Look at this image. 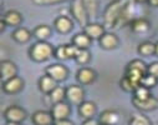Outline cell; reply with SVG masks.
Returning <instances> with one entry per match:
<instances>
[{"mask_svg": "<svg viewBox=\"0 0 158 125\" xmlns=\"http://www.w3.org/2000/svg\"><path fill=\"white\" fill-rule=\"evenodd\" d=\"M72 44L78 49H87L91 45V39L85 33H80L73 36Z\"/></svg>", "mask_w": 158, "mask_h": 125, "instance_id": "44dd1931", "label": "cell"}, {"mask_svg": "<svg viewBox=\"0 0 158 125\" xmlns=\"http://www.w3.org/2000/svg\"><path fill=\"white\" fill-rule=\"evenodd\" d=\"M34 35L39 41H45L51 35V29L48 25H39L34 30Z\"/></svg>", "mask_w": 158, "mask_h": 125, "instance_id": "7402d4cb", "label": "cell"}, {"mask_svg": "<svg viewBox=\"0 0 158 125\" xmlns=\"http://www.w3.org/2000/svg\"><path fill=\"white\" fill-rule=\"evenodd\" d=\"M13 38L18 43H26L31 38V33L26 29V28H18L14 33H13Z\"/></svg>", "mask_w": 158, "mask_h": 125, "instance_id": "603a6c76", "label": "cell"}, {"mask_svg": "<svg viewBox=\"0 0 158 125\" xmlns=\"http://www.w3.org/2000/svg\"><path fill=\"white\" fill-rule=\"evenodd\" d=\"M4 23L6 25H10V26H19L23 21V16L19 11L16 10H10L8 11L5 15H4Z\"/></svg>", "mask_w": 158, "mask_h": 125, "instance_id": "ffe728a7", "label": "cell"}, {"mask_svg": "<svg viewBox=\"0 0 158 125\" xmlns=\"http://www.w3.org/2000/svg\"><path fill=\"white\" fill-rule=\"evenodd\" d=\"M138 53L144 56H152L156 54V44L152 41H143L138 45Z\"/></svg>", "mask_w": 158, "mask_h": 125, "instance_id": "cb8c5ba5", "label": "cell"}, {"mask_svg": "<svg viewBox=\"0 0 158 125\" xmlns=\"http://www.w3.org/2000/svg\"><path fill=\"white\" fill-rule=\"evenodd\" d=\"M131 2V0H113L112 3L106 8L103 13V21L107 28H113L116 26L118 19L121 18L126 5Z\"/></svg>", "mask_w": 158, "mask_h": 125, "instance_id": "6da1fadb", "label": "cell"}, {"mask_svg": "<svg viewBox=\"0 0 158 125\" xmlns=\"http://www.w3.org/2000/svg\"><path fill=\"white\" fill-rule=\"evenodd\" d=\"M157 125H158V124H157Z\"/></svg>", "mask_w": 158, "mask_h": 125, "instance_id": "f6af8a7d", "label": "cell"}, {"mask_svg": "<svg viewBox=\"0 0 158 125\" xmlns=\"http://www.w3.org/2000/svg\"><path fill=\"white\" fill-rule=\"evenodd\" d=\"M151 7H158V0H148Z\"/></svg>", "mask_w": 158, "mask_h": 125, "instance_id": "f35d334b", "label": "cell"}, {"mask_svg": "<svg viewBox=\"0 0 158 125\" xmlns=\"http://www.w3.org/2000/svg\"><path fill=\"white\" fill-rule=\"evenodd\" d=\"M96 104L92 101H84L78 105V114H80L85 120L86 119H92L94 115L96 114Z\"/></svg>", "mask_w": 158, "mask_h": 125, "instance_id": "2e32d148", "label": "cell"}, {"mask_svg": "<svg viewBox=\"0 0 158 125\" xmlns=\"http://www.w3.org/2000/svg\"><path fill=\"white\" fill-rule=\"evenodd\" d=\"M120 85H121V88H122L125 92H130V93H133V92L136 90V88L138 87V84H136L133 80H131V79H130L128 76H126V75L121 79Z\"/></svg>", "mask_w": 158, "mask_h": 125, "instance_id": "f1b7e54d", "label": "cell"}, {"mask_svg": "<svg viewBox=\"0 0 158 125\" xmlns=\"http://www.w3.org/2000/svg\"><path fill=\"white\" fill-rule=\"evenodd\" d=\"M0 10H2V3H0Z\"/></svg>", "mask_w": 158, "mask_h": 125, "instance_id": "7bdbcfd3", "label": "cell"}, {"mask_svg": "<svg viewBox=\"0 0 158 125\" xmlns=\"http://www.w3.org/2000/svg\"><path fill=\"white\" fill-rule=\"evenodd\" d=\"M56 87H57V81L54 80L48 74L46 75H43L40 78V80H39V88H40V90L43 93H45V94H50Z\"/></svg>", "mask_w": 158, "mask_h": 125, "instance_id": "e0dca14e", "label": "cell"}, {"mask_svg": "<svg viewBox=\"0 0 158 125\" xmlns=\"http://www.w3.org/2000/svg\"><path fill=\"white\" fill-rule=\"evenodd\" d=\"M66 99L69 100L70 104L73 105H80L84 103L85 99V92L81 85H70L66 88Z\"/></svg>", "mask_w": 158, "mask_h": 125, "instance_id": "277c9868", "label": "cell"}, {"mask_svg": "<svg viewBox=\"0 0 158 125\" xmlns=\"http://www.w3.org/2000/svg\"><path fill=\"white\" fill-rule=\"evenodd\" d=\"M5 26H6V24L4 23V20H0V33H3V31H4Z\"/></svg>", "mask_w": 158, "mask_h": 125, "instance_id": "74e56055", "label": "cell"}, {"mask_svg": "<svg viewBox=\"0 0 158 125\" xmlns=\"http://www.w3.org/2000/svg\"><path fill=\"white\" fill-rule=\"evenodd\" d=\"M90 58H91V54H90V51L87 49H78V51H77V54L75 56L76 61L78 64H82V65L87 64L90 61Z\"/></svg>", "mask_w": 158, "mask_h": 125, "instance_id": "f546056e", "label": "cell"}, {"mask_svg": "<svg viewBox=\"0 0 158 125\" xmlns=\"http://www.w3.org/2000/svg\"><path fill=\"white\" fill-rule=\"evenodd\" d=\"M55 56L57 58V59H60V60H66V59H69V55H67V48H66V45H60V47H57L56 49H55Z\"/></svg>", "mask_w": 158, "mask_h": 125, "instance_id": "1f68e13d", "label": "cell"}, {"mask_svg": "<svg viewBox=\"0 0 158 125\" xmlns=\"http://www.w3.org/2000/svg\"><path fill=\"white\" fill-rule=\"evenodd\" d=\"M82 3L87 10V14L90 18H94L97 15L98 10V0H82Z\"/></svg>", "mask_w": 158, "mask_h": 125, "instance_id": "484cf974", "label": "cell"}, {"mask_svg": "<svg viewBox=\"0 0 158 125\" xmlns=\"http://www.w3.org/2000/svg\"><path fill=\"white\" fill-rule=\"evenodd\" d=\"M71 14L73 15V18L76 19V21L80 24L82 28H85L89 24V14L87 10L82 3V0H72L71 2Z\"/></svg>", "mask_w": 158, "mask_h": 125, "instance_id": "3957f363", "label": "cell"}, {"mask_svg": "<svg viewBox=\"0 0 158 125\" xmlns=\"http://www.w3.org/2000/svg\"><path fill=\"white\" fill-rule=\"evenodd\" d=\"M50 99L52 101V104L56 103H61L66 99V89L62 87H56L51 93H50Z\"/></svg>", "mask_w": 158, "mask_h": 125, "instance_id": "d4e9b609", "label": "cell"}, {"mask_svg": "<svg viewBox=\"0 0 158 125\" xmlns=\"http://www.w3.org/2000/svg\"><path fill=\"white\" fill-rule=\"evenodd\" d=\"M0 66H2V61H0Z\"/></svg>", "mask_w": 158, "mask_h": 125, "instance_id": "ee69618b", "label": "cell"}, {"mask_svg": "<svg viewBox=\"0 0 158 125\" xmlns=\"http://www.w3.org/2000/svg\"><path fill=\"white\" fill-rule=\"evenodd\" d=\"M6 125H23V124L21 123H10V121H8Z\"/></svg>", "mask_w": 158, "mask_h": 125, "instance_id": "ab89813d", "label": "cell"}, {"mask_svg": "<svg viewBox=\"0 0 158 125\" xmlns=\"http://www.w3.org/2000/svg\"><path fill=\"white\" fill-rule=\"evenodd\" d=\"M120 114L114 110H105L100 116L101 125H117L120 123Z\"/></svg>", "mask_w": 158, "mask_h": 125, "instance_id": "9a60e30c", "label": "cell"}, {"mask_svg": "<svg viewBox=\"0 0 158 125\" xmlns=\"http://www.w3.org/2000/svg\"><path fill=\"white\" fill-rule=\"evenodd\" d=\"M4 115H5V119L10 123H23L26 119V111L21 106H18V105L9 106L5 110Z\"/></svg>", "mask_w": 158, "mask_h": 125, "instance_id": "5b68a950", "label": "cell"}, {"mask_svg": "<svg viewBox=\"0 0 158 125\" xmlns=\"http://www.w3.org/2000/svg\"><path fill=\"white\" fill-rule=\"evenodd\" d=\"M54 118L51 113L45 111V110H37L32 114V123L35 125H52L54 124Z\"/></svg>", "mask_w": 158, "mask_h": 125, "instance_id": "7c38bea8", "label": "cell"}, {"mask_svg": "<svg viewBox=\"0 0 158 125\" xmlns=\"http://www.w3.org/2000/svg\"><path fill=\"white\" fill-rule=\"evenodd\" d=\"M136 3H144V2H148V0H135Z\"/></svg>", "mask_w": 158, "mask_h": 125, "instance_id": "b9f144b4", "label": "cell"}, {"mask_svg": "<svg viewBox=\"0 0 158 125\" xmlns=\"http://www.w3.org/2000/svg\"><path fill=\"white\" fill-rule=\"evenodd\" d=\"M157 84H158V79L154 78V76H152V75H149V74L143 75L142 80L139 83V85H143V87H146L148 89H152V88L157 87Z\"/></svg>", "mask_w": 158, "mask_h": 125, "instance_id": "4dcf8cb0", "label": "cell"}, {"mask_svg": "<svg viewBox=\"0 0 158 125\" xmlns=\"http://www.w3.org/2000/svg\"><path fill=\"white\" fill-rule=\"evenodd\" d=\"M46 74L59 83V81H64L67 78L69 70L62 64H51L46 68Z\"/></svg>", "mask_w": 158, "mask_h": 125, "instance_id": "8992f818", "label": "cell"}, {"mask_svg": "<svg viewBox=\"0 0 158 125\" xmlns=\"http://www.w3.org/2000/svg\"><path fill=\"white\" fill-rule=\"evenodd\" d=\"M156 55L158 56V43H156Z\"/></svg>", "mask_w": 158, "mask_h": 125, "instance_id": "60d3db41", "label": "cell"}, {"mask_svg": "<svg viewBox=\"0 0 158 125\" xmlns=\"http://www.w3.org/2000/svg\"><path fill=\"white\" fill-rule=\"evenodd\" d=\"M147 74L154 76L158 79V61L156 63H151L148 66H147Z\"/></svg>", "mask_w": 158, "mask_h": 125, "instance_id": "836d02e7", "label": "cell"}, {"mask_svg": "<svg viewBox=\"0 0 158 125\" xmlns=\"http://www.w3.org/2000/svg\"><path fill=\"white\" fill-rule=\"evenodd\" d=\"M82 125H101V123L97 121V120H95V119L92 118V119H86V120L82 123Z\"/></svg>", "mask_w": 158, "mask_h": 125, "instance_id": "d590c367", "label": "cell"}, {"mask_svg": "<svg viewBox=\"0 0 158 125\" xmlns=\"http://www.w3.org/2000/svg\"><path fill=\"white\" fill-rule=\"evenodd\" d=\"M151 28V24L147 19L144 18H137V19H133L132 23H131V29L133 33L136 34H143V33H147Z\"/></svg>", "mask_w": 158, "mask_h": 125, "instance_id": "d6986e66", "label": "cell"}, {"mask_svg": "<svg viewBox=\"0 0 158 125\" xmlns=\"http://www.w3.org/2000/svg\"><path fill=\"white\" fill-rule=\"evenodd\" d=\"M127 68H135V69H139V70L147 73V66H146V64H144L142 60H139V59H135V60L130 61L128 65H127Z\"/></svg>", "mask_w": 158, "mask_h": 125, "instance_id": "d6a6232c", "label": "cell"}, {"mask_svg": "<svg viewBox=\"0 0 158 125\" xmlns=\"http://www.w3.org/2000/svg\"><path fill=\"white\" fill-rule=\"evenodd\" d=\"M72 28H73V24L69 16H59L55 20V29L61 34H66L71 31Z\"/></svg>", "mask_w": 158, "mask_h": 125, "instance_id": "ac0fdd59", "label": "cell"}, {"mask_svg": "<svg viewBox=\"0 0 158 125\" xmlns=\"http://www.w3.org/2000/svg\"><path fill=\"white\" fill-rule=\"evenodd\" d=\"M55 125H73V123L70 121L69 119H65V120H57V121H55Z\"/></svg>", "mask_w": 158, "mask_h": 125, "instance_id": "8d00e7d4", "label": "cell"}, {"mask_svg": "<svg viewBox=\"0 0 158 125\" xmlns=\"http://www.w3.org/2000/svg\"><path fill=\"white\" fill-rule=\"evenodd\" d=\"M128 124L130 125H152L151 120L143 114H133Z\"/></svg>", "mask_w": 158, "mask_h": 125, "instance_id": "83f0119b", "label": "cell"}, {"mask_svg": "<svg viewBox=\"0 0 158 125\" xmlns=\"http://www.w3.org/2000/svg\"><path fill=\"white\" fill-rule=\"evenodd\" d=\"M77 81L82 85H89L91 83H94L96 80V71L91 68H81L80 70L77 71Z\"/></svg>", "mask_w": 158, "mask_h": 125, "instance_id": "8fae6325", "label": "cell"}, {"mask_svg": "<svg viewBox=\"0 0 158 125\" xmlns=\"http://www.w3.org/2000/svg\"><path fill=\"white\" fill-rule=\"evenodd\" d=\"M51 115L54 118L55 121L57 120H65L69 118L70 113H71V109H70V105L65 101H61V103H56L52 105V109H51Z\"/></svg>", "mask_w": 158, "mask_h": 125, "instance_id": "ba28073f", "label": "cell"}, {"mask_svg": "<svg viewBox=\"0 0 158 125\" xmlns=\"http://www.w3.org/2000/svg\"><path fill=\"white\" fill-rule=\"evenodd\" d=\"M54 53H55V49L52 48L51 44L46 43V41H37V43H35L30 48L29 55L34 61L43 63L50 59L54 55Z\"/></svg>", "mask_w": 158, "mask_h": 125, "instance_id": "7a4b0ae2", "label": "cell"}, {"mask_svg": "<svg viewBox=\"0 0 158 125\" xmlns=\"http://www.w3.org/2000/svg\"><path fill=\"white\" fill-rule=\"evenodd\" d=\"M132 103L141 111H152V110L158 108V99L153 95H151L148 99H144V100L132 99Z\"/></svg>", "mask_w": 158, "mask_h": 125, "instance_id": "9c48e42d", "label": "cell"}, {"mask_svg": "<svg viewBox=\"0 0 158 125\" xmlns=\"http://www.w3.org/2000/svg\"><path fill=\"white\" fill-rule=\"evenodd\" d=\"M24 87V80L20 76H14L11 79H9L8 81L3 83V90L8 94H15L19 93Z\"/></svg>", "mask_w": 158, "mask_h": 125, "instance_id": "30bf717a", "label": "cell"}, {"mask_svg": "<svg viewBox=\"0 0 158 125\" xmlns=\"http://www.w3.org/2000/svg\"><path fill=\"white\" fill-rule=\"evenodd\" d=\"M84 33L92 40V39H101V36L106 33L105 31V26L101 25V24H97V23H91V24H87L85 28H84Z\"/></svg>", "mask_w": 158, "mask_h": 125, "instance_id": "5bb4252c", "label": "cell"}, {"mask_svg": "<svg viewBox=\"0 0 158 125\" xmlns=\"http://www.w3.org/2000/svg\"><path fill=\"white\" fill-rule=\"evenodd\" d=\"M66 2V0H32V3L36 5H52V4H59Z\"/></svg>", "mask_w": 158, "mask_h": 125, "instance_id": "e575fe53", "label": "cell"}, {"mask_svg": "<svg viewBox=\"0 0 158 125\" xmlns=\"http://www.w3.org/2000/svg\"><path fill=\"white\" fill-rule=\"evenodd\" d=\"M151 89L143 87V85H138L136 88V90L133 92V99H137V100H144V99H148L151 96Z\"/></svg>", "mask_w": 158, "mask_h": 125, "instance_id": "4316f807", "label": "cell"}, {"mask_svg": "<svg viewBox=\"0 0 158 125\" xmlns=\"http://www.w3.org/2000/svg\"><path fill=\"white\" fill-rule=\"evenodd\" d=\"M118 43H120V40H118L117 35H114L113 33H105L100 39L101 48H103L106 50H112V49L117 48Z\"/></svg>", "mask_w": 158, "mask_h": 125, "instance_id": "4fadbf2b", "label": "cell"}, {"mask_svg": "<svg viewBox=\"0 0 158 125\" xmlns=\"http://www.w3.org/2000/svg\"><path fill=\"white\" fill-rule=\"evenodd\" d=\"M16 75H18V68L13 61L10 60L2 61V66H0V80L5 83Z\"/></svg>", "mask_w": 158, "mask_h": 125, "instance_id": "52a82bcc", "label": "cell"}]
</instances>
